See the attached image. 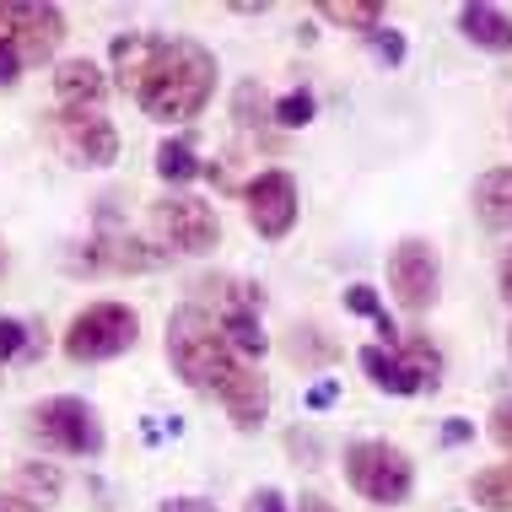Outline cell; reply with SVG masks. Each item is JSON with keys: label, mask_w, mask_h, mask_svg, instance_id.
Returning <instances> with one entry per match:
<instances>
[{"label": "cell", "mask_w": 512, "mask_h": 512, "mask_svg": "<svg viewBox=\"0 0 512 512\" xmlns=\"http://www.w3.org/2000/svg\"><path fill=\"white\" fill-rule=\"evenodd\" d=\"M114 76L119 87L141 103L146 119L157 124H184L200 119L205 103L216 98V54L200 38H178V33H119L114 49Z\"/></svg>", "instance_id": "obj_1"}, {"label": "cell", "mask_w": 512, "mask_h": 512, "mask_svg": "<svg viewBox=\"0 0 512 512\" xmlns=\"http://www.w3.org/2000/svg\"><path fill=\"white\" fill-rule=\"evenodd\" d=\"M496 292H502V302L512 308V248L502 254V265H496Z\"/></svg>", "instance_id": "obj_31"}, {"label": "cell", "mask_w": 512, "mask_h": 512, "mask_svg": "<svg viewBox=\"0 0 512 512\" xmlns=\"http://www.w3.org/2000/svg\"><path fill=\"white\" fill-rule=\"evenodd\" d=\"M205 168H200V151L195 146H189L184 141V135H178V141H162L157 146V178H162V184H195V178H200Z\"/></svg>", "instance_id": "obj_17"}, {"label": "cell", "mask_w": 512, "mask_h": 512, "mask_svg": "<svg viewBox=\"0 0 512 512\" xmlns=\"http://www.w3.org/2000/svg\"><path fill=\"white\" fill-rule=\"evenodd\" d=\"M459 33H464L475 49L512 54V17H507L502 6H486V0H475V6H464V11H459Z\"/></svg>", "instance_id": "obj_15"}, {"label": "cell", "mask_w": 512, "mask_h": 512, "mask_svg": "<svg viewBox=\"0 0 512 512\" xmlns=\"http://www.w3.org/2000/svg\"><path fill=\"white\" fill-rule=\"evenodd\" d=\"M437 286H442V259L426 238H399L394 254H389V292L399 308L410 313H426L437 302Z\"/></svg>", "instance_id": "obj_9"}, {"label": "cell", "mask_w": 512, "mask_h": 512, "mask_svg": "<svg viewBox=\"0 0 512 512\" xmlns=\"http://www.w3.org/2000/svg\"><path fill=\"white\" fill-rule=\"evenodd\" d=\"M54 146L71 168H114L119 162V130L103 114H54Z\"/></svg>", "instance_id": "obj_11"}, {"label": "cell", "mask_w": 512, "mask_h": 512, "mask_svg": "<svg viewBox=\"0 0 512 512\" xmlns=\"http://www.w3.org/2000/svg\"><path fill=\"white\" fill-rule=\"evenodd\" d=\"M372 54H378L383 65H405V38L394 33V27H378V33H367Z\"/></svg>", "instance_id": "obj_25"}, {"label": "cell", "mask_w": 512, "mask_h": 512, "mask_svg": "<svg viewBox=\"0 0 512 512\" xmlns=\"http://www.w3.org/2000/svg\"><path fill=\"white\" fill-rule=\"evenodd\" d=\"M157 512H216V507L205 502V496H168V502H162Z\"/></svg>", "instance_id": "obj_30"}, {"label": "cell", "mask_w": 512, "mask_h": 512, "mask_svg": "<svg viewBox=\"0 0 512 512\" xmlns=\"http://www.w3.org/2000/svg\"><path fill=\"white\" fill-rule=\"evenodd\" d=\"M469 496H475L486 512H512V464H491L469 480Z\"/></svg>", "instance_id": "obj_18"}, {"label": "cell", "mask_w": 512, "mask_h": 512, "mask_svg": "<svg viewBox=\"0 0 512 512\" xmlns=\"http://www.w3.org/2000/svg\"><path fill=\"white\" fill-rule=\"evenodd\" d=\"M65 265L76 275H146V270L168 265V248L130 238V232H98V238L76 243L71 254H65Z\"/></svg>", "instance_id": "obj_6"}, {"label": "cell", "mask_w": 512, "mask_h": 512, "mask_svg": "<svg viewBox=\"0 0 512 512\" xmlns=\"http://www.w3.org/2000/svg\"><path fill=\"white\" fill-rule=\"evenodd\" d=\"M22 496H27V502H38V507H44V502H54V496H60V469H38V464H27L22 469Z\"/></svg>", "instance_id": "obj_21"}, {"label": "cell", "mask_w": 512, "mask_h": 512, "mask_svg": "<svg viewBox=\"0 0 512 512\" xmlns=\"http://www.w3.org/2000/svg\"><path fill=\"white\" fill-rule=\"evenodd\" d=\"M318 17H329L340 27H356V33H378V27H383V6H378V0H324Z\"/></svg>", "instance_id": "obj_19"}, {"label": "cell", "mask_w": 512, "mask_h": 512, "mask_svg": "<svg viewBox=\"0 0 512 512\" xmlns=\"http://www.w3.org/2000/svg\"><path fill=\"white\" fill-rule=\"evenodd\" d=\"M313 114H318V103H313V92H308V87L286 92V98L270 108V119L281 124V130H302V124H313Z\"/></svg>", "instance_id": "obj_20"}, {"label": "cell", "mask_w": 512, "mask_h": 512, "mask_svg": "<svg viewBox=\"0 0 512 512\" xmlns=\"http://www.w3.org/2000/svg\"><path fill=\"white\" fill-rule=\"evenodd\" d=\"M6 265H11V254H6V238H0V275H6Z\"/></svg>", "instance_id": "obj_36"}, {"label": "cell", "mask_w": 512, "mask_h": 512, "mask_svg": "<svg viewBox=\"0 0 512 512\" xmlns=\"http://www.w3.org/2000/svg\"><path fill=\"white\" fill-rule=\"evenodd\" d=\"M507 356H512V329H507Z\"/></svg>", "instance_id": "obj_37"}, {"label": "cell", "mask_w": 512, "mask_h": 512, "mask_svg": "<svg viewBox=\"0 0 512 512\" xmlns=\"http://www.w3.org/2000/svg\"><path fill=\"white\" fill-rule=\"evenodd\" d=\"M27 437L65 453V459H103V448H108L103 415L81 394H54L44 405H33L27 410Z\"/></svg>", "instance_id": "obj_3"}, {"label": "cell", "mask_w": 512, "mask_h": 512, "mask_svg": "<svg viewBox=\"0 0 512 512\" xmlns=\"http://www.w3.org/2000/svg\"><path fill=\"white\" fill-rule=\"evenodd\" d=\"M221 410L232 415V426H238V432H259V426H265V415H270V383H265V372L243 367L238 378H232V389L221 394Z\"/></svg>", "instance_id": "obj_13"}, {"label": "cell", "mask_w": 512, "mask_h": 512, "mask_svg": "<svg viewBox=\"0 0 512 512\" xmlns=\"http://www.w3.org/2000/svg\"><path fill=\"white\" fill-rule=\"evenodd\" d=\"M356 362H362V372L372 378V389H383V394L410 399V394H421V389H426V383L415 378L405 362H399V351H389V345H367V351L356 356Z\"/></svg>", "instance_id": "obj_16"}, {"label": "cell", "mask_w": 512, "mask_h": 512, "mask_svg": "<svg viewBox=\"0 0 512 512\" xmlns=\"http://www.w3.org/2000/svg\"><path fill=\"white\" fill-rule=\"evenodd\" d=\"M335 383H313V389H308V410H329V405H335Z\"/></svg>", "instance_id": "obj_32"}, {"label": "cell", "mask_w": 512, "mask_h": 512, "mask_svg": "<svg viewBox=\"0 0 512 512\" xmlns=\"http://www.w3.org/2000/svg\"><path fill=\"white\" fill-rule=\"evenodd\" d=\"M469 205H475V221L491 232H512V168H491L475 178V195H469Z\"/></svg>", "instance_id": "obj_14"}, {"label": "cell", "mask_w": 512, "mask_h": 512, "mask_svg": "<svg viewBox=\"0 0 512 512\" xmlns=\"http://www.w3.org/2000/svg\"><path fill=\"white\" fill-rule=\"evenodd\" d=\"M54 98H60L65 114H103V98H108V76L98 60H60L54 65Z\"/></svg>", "instance_id": "obj_12"}, {"label": "cell", "mask_w": 512, "mask_h": 512, "mask_svg": "<svg viewBox=\"0 0 512 512\" xmlns=\"http://www.w3.org/2000/svg\"><path fill=\"white\" fill-rule=\"evenodd\" d=\"M248 512H292V507H286V496L275 486H259L254 496H248Z\"/></svg>", "instance_id": "obj_29"}, {"label": "cell", "mask_w": 512, "mask_h": 512, "mask_svg": "<svg viewBox=\"0 0 512 512\" xmlns=\"http://www.w3.org/2000/svg\"><path fill=\"white\" fill-rule=\"evenodd\" d=\"M469 432H475V426H469V421H459V415H453V421L442 426V442H448V448H459V442H469Z\"/></svg>", "instance_id": "obj_34"}, {"label": "cell", "mask_w": 512, "mask_h": 512, "mask_svg": "<svg viewBox=\"0 0 512 512\" xmlns=\"http://www.w3.org/2000/svg\"><path fill=\"white\" fill-rule=\"evenodd\" d=\"M345 308H351V313H362V318H372V324H378V318L389 313V308H383V302H378V292H372L367 281H356L351 292H345Z\"/></svg>", "instance_id": "obj_26"}, {"label": "cell", "mask_w": 512, "mask_h": 512, "mask_svg": "<svg viewBox=\"0 0 512 512\" xmlns=\"http://www.w3.org/2000/svg\"><path fill=\"white\" fill-rule=\"evenodd\" d=\"M17 356H33V340H27L22 318H0V367L17 362Z\"/></svg>", "instance_id": "obj_22"}, {"label": "cell", "mask_w": 512, "mask_h": 512, "mask_svg": "<svg viewBox=\"0 0 512 512\" xmlns=\"http://www.w3.org/2000/svg\"><path fill=\"white\" fill-rule=\"evenodd\" d=\"M168 362L173 372L189 383L195 394H211L221 399L232 389V378L248 367L232 356V345L221 340V324H216V313L211 308H200V302H189V308H178L168 318Z\"/></svg>", "instance_id": "obj_2"}, {"label": "cell", "mask_w": 512, "mask_h": 512, "mask_svg": "<svg viewBox=\"0 0 512 512\" xmlns=\"http://www.w3.org/2000/svg\"><path fill=\"white\" fill-rule=\"evenodd\" d=\"M345 480H351L356 496L378 507H405L410 491H415V464L405 448L394 442H378V437H362L345 448Z\"/></svg>", "instance_id": "obj_5"}, {"label": "cell", "mask_w": 512, "mask_h": 512, "mask_svg": "<svg viewBox=\"0 0 512 512\" xmlns=\"http://www.w3.org/2000/svg\"><path fill=\"white\" fill-rule=\"evenodd\" d=\"M292 512H340V507H329L324 496H313V491H308V496H302V502H297Z\"/></svg>", "instance_id": "obj_35"}, {"label": "cell", "mask_w": 512, "mask_h": 512, "mask_svg": "<svg viewBox=\"0 0 512 512\" xmlns=\"http://www.w3.org/2000/svg\"><path fill=\"white\" fill-rule=\"evenodd\" d=\"M491 437L502 442V448L512 453V399H502V405L491 410Z\"/></svg>", "instance_id": "obj_27"}, {"label": "cell", "mask_w": 512, "mask_h": 512, "mask_svg": "<svg viewBox=\"0 0 512 512\" xmlns=\"http://www.w3.org/2000/svg\"><path fill=\"white\" fill-rule=\"evenodd\" d=\"M232 114H238V124H259V114H270L265 92H259L254 81H243V87H238V98H232Z\"/></svg>", "instance_id": "obj_24"}, {"label": "cell", "mask_w": 512, "mask_h": 512, "mask_svg": "<svg viewBox=\"0 0 512 512\" xmlns=\"http://www.w3.org/2000/svg\"><path fill=\"white\" fill-rule=\"evenodd\" d=\"M286 351H292V362H329V356H335V345L318 340V329L308 324V329H297V335H292Z\"/></svg>", "instance_id": "obj_23"}, {"label": "cell", "mask_w": 512, "mask_h": 512, "mask_svg": "<svg viewBox=\"0 0 512 512\" xmlns=\"http://www.w3.org/2000/svg\"><path fill=\"white\" fill-rule=\"evenodd\" d=\"M65 38V11L44 0H0V44L17 49L22 65H38L60 49Z\"/></svg>", "instance_id": "obj_7"}, {"label": "cell", "mask_w": 512, "mask_h": 512, "mask_svg": "<svg viewBox=\"0 0 512 512\" xmlns=\"http://www.w3.org/2000/svg\"><path fill=\"white\" fill-rule=\"evenodd\" d=\"M17 81H22V54L0 44V92H11V87H17Z\"/></svg>", "instance_id": "obj_28"}, {"label": "cell", "mask_w": 512, "mask_h": 512, "mask_svg": "<svg viewBox=\"0 0 512 512\" xmlns=\"http://www.w3.org/2000/svg\"><path fill=\"white\" fill-rule=\"evenodd\" d=\"M243 211H248V227H254L259 238H265V243H281L286 232L297 227V211H302L297 178L281 173V168H265L254 184L243 189Z\"/></svg>", "instance_id": "obj_10"}, {"label": "cell", "mask_w": 512, "mask_h": 512, "mask_svg": "<svg viewBox=\"0 0 512 512\" xmlns=\"http://www.w3.org/2000/svg\"><path fill=\"white\" fill-rule=\"evenodd\" d=\"M151 221H157L168 254H211L221 243V221H216V205L200 200V195H162L151 205Z\"/></svg>", "instance_id": "obj_8"}, {"label": "cell", "mask_w": 512, "mask_h": 512, "mask_svg": "<svg viewBox=\"0 0 512 512\" xmlns=\"http://www.w3.org/2000/svg\"><path fill=\"white\" fill-rule=\"evenodd\" d=\"M141 340V313L130 302H87L71 324H65V356L76 367H98V362H114V356L135 351Z\"/></svg>", "instance_id": "obj_4"}, {"label": "cell", "mask_w": 512, "mask_h": 512, "mask_svg": "<svg viewBox=\"0 0 512 512\" xmlns=\"http://www.w3.org/2000/svg\"><path fill=\"white\" fill-rule=\"evenodd\" d=\"M0 512H44L38 502H27L22 491H0Z\"/></svg>", "instance_id": "obj_33"}]
</instances>
